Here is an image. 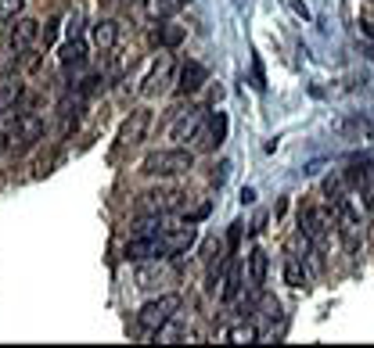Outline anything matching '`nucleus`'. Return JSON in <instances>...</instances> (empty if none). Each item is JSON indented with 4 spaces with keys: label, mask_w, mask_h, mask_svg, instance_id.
<instances>
[{
    "label": "nucleus",
    "mask_w": 374,
    "mask_h": 348,
    "mask_svg": "<svg viewBox=\"0 0 374 348\" xmlns=\"http://www.w3.org/2000/svg\"><path fill=\"white\" fill-rule=\"evenodd\" d=\"M205 79H209V72H205L202 62H184L180 65V76H177V90L180 94H198L205 86Z\"/></svg>",
    "instance_id": "nucleus-9"
},
{
    "label": "nucleus",
    "mask_w": 374,
    "mask_h": 348,
    "mask_svg": "<svg viewBox=\"0 0 374 348\" xmlns=\"http://www.w3.org/2000/svg\"><path fill=\"white\" fill-rule=\"evenodd\" d=\"M331 226H335V212L328 215L324 208H313V205H302V208H299V230H302V234H306L317 248L328 245Z\"/></svg>",
    "instance_id": "nucleus-3"
},
{
    "label": "nucleus",
    "mask_w": 374,
    "mask_h": 348,
    "mask_svg": "<svg viewBox=\"0 0 374 348\" xmlns=\"http://www.w3.org/2000/svg\"><path fill=\"white\" fill-rule=\"evenodd\" d=\"M133 4H137V8H144V4H148V0H133Z\"/></svg>",
    "instance_id": "nucleus-30"
},
{
    "label": "nucleus",
    "mask_w": 374,
    "mask_h": 348,
    "mask_svg": "<svg viewBox=\"0 0 374 348\" xmlns=\"http://www.w3.org/2000/svg\"><path fill=\"white\" fill-rule=\"evenodd\" d=\"M40 43V22L36 18H15L11 26V50L15 54H29Z\"/></svg>",
    "instance_id": "nucleus-7"
},
{
    "label": "nucleus",
    "mask_w": 374,
    "mask_h": 348,
    "mask_svg": "<svg viewBox=\"0 0 374 348\" xmlns=\"http://www.w3.org/2000/svg\"><path fill=\"white\" fill-rule=\"evenodd\" d=\"M198 130H202V111L198 108H187V111L177 115V123L170 126V137L173 140H194Z\"/></svg>",
    "instance_id": "nucleus-10"
},
{
    "label": "nucleus",
    "mask_w": 374,
    "mask_h": 348,
    "mask_svg": "<svg viewBox=\"0 0 374 348\" xmlns=\"http://www.w3.org/2000/svg\"><path fill=\"white\" fill-rule=\"evenodd\" d=\"M238 295H241V266H231L227 276H224V291H220V298H224V302H234Z\"/></svg>",
    "instance_id": "nucleus-18"
},
{
    "label": "nucleus",
    "mask_w": 374,
    "mask_h": 348,
    "mask_svg": "<svg viewBox=\"0 0 374 348\" xmlns=\"http://www.w3.org/2000/svg\"><path fill=\"white\" fill-rule=\"evenodd\" d=\"M241 230H245V223H231V230H227V248H231V255H234L238 245H241Z\"/></svg>",
    "instance_id": "nucleus-23"
},
{
    "label": "nucleus",
    "mask_w": 374,
    "mask_h": 348,
    "mask_svg": "<svg viewBox=\"0 0 374 348\" xmlns=\"http://www.w3.org/2000/svg\"><path fill=\"white\" fill-rule=\"evenodd\" d=\"M367 169H370L367 158H353L349 169H346V180H349L353 187H363V184H367Z\"/></svg>",
    "instance_id": "nucleus-19"
},
{
    "label": "nucleus",
    "mask_w": 374,
    "mask_h": 348,
    "mask_svg": "<svg viewBox=\"0 0 374 348\" xmlns=\"http://www.w3.org/2000/svg\"><path fill=\"white\" fill-rule=\"evenodd\" d=\"M83 57H87V43H83V36L65 40V47H62V65H65V69L83 65Z\"/></svg>",
    "instance_id": "nucleus-16"
},
{
    "label": "nucleus",
    "mask_w": 374,
    "mask_h": 348,
    "mask_svg": "<svg viewBox=\"0 0 374 348\" xmlns=\"http://www.w3.org/2000/svg\"><path fill=\"white\" fill-rule=\"evenodd\" d=\"M266 269H270V259H266V252H263V248H252V252H248V284L255 287V291H263Z\"/></svg>",
    "instance_id": "nucleus-13"
},
{
    "label": "nucleus",
    "mask_w": 374,
    "mask_h": 348,
    "mask_svg": "<svg viewBox=\"0 0 374 348\" xmlns=\"http://www.w3.org/2000/svg\"><path fill=\"white\" fill-rule=\"evenodd\" d=\"M177 309H180V298H177V295H158V298L144 302V309L137 313V323H141L144 334H158V330H163V327L173 320Z\"/></svg>",
    "instance_id": "nucleus-2"
},
{
    "label": "nucleus",
    "mask_w": 374,
    "mask_h": 348,
    "mask_svg": "<svg viewBox=\"0 0 374 348\" xmlns=\"http://www.w3.org/2000/svg\"><path fill=\"white\" fill-rule=\"evenodd\" d=\"M170 76H173V54H158V62H155L151 76L144 79V94H148V97H155L158 90H163V86L170 83Z\"/></svg>",
    "instance_id": "nucleus-11"
},
{
    "label": "nucleus",
    "mask_w": 374,
    "mask_h": 348,
    "mask_svg": "<svg viewBox=\"0 0 374 348\" xmlns=\"http://www.w3.org/2000/svg\"><path fill=\"white\" fill-rule=\"evenodd\" d=\"M241 201H245V205H248V201H255V191H252V187H245V191H241Z\"/></svg>",
    "instance_id": "nucleus-29"
},
{
    "label": "nucleus",
    "mask_w": 374,
    "mask_h": 348,
    "mask_svg": "<svg viewBox=\"0 0 374 348\" xmlns=\"http://www.w3.org/2000/svg\"><path fill=\"white\" fill-rule=\"evenodd\" d=\"M18 94H22V86H18L15 79H0V111H8V108H15Z\"/></svg>",
    "instance_id": "nucleus-20"
},
{
    "label": "nucleus",
    "mask_w": 374,
    "mask_h": 348,
    "mask_svg": "<svg viewBox=\"0 0 374 348\" xmlns=\"http://www.w3.org/2000/svg\"><path fill=\"white\" fill-rule=\"evenodd\" d=\"M148 130H151V111L148 108H137V111H130V119L119 130V144L123 147H137L148 137Z\"/></svg>",
    "instance_id": "nucleus-5"
},
{
    "label": "nucleus",
    "mask_w": 374,
    "mask_h": 348,
    "mask_svg": "<svg viewBox=\"0 0 374 348\" xmlns=\"http://www.w3.org/2000/svg\"><path fill=\"white\" fill-rule=\"evenodd\" d=\"M205 215H209V201H205V205H198L194 212H184V219H187V223H198V219H205Z\"/></svg>",
    "instance_id": "nucleus-27"
},
{
    "label": "nucleus",
    "mask_w": 374,
    "mask_h": 348,
    "mask_svg": "<svg viewBox=\"0 0 374 348\" xmlns=\"http://www.w3.org/2000/svg\"><path fill=\"white\" fill-rule=\"evenodd\" d=\"M227 337H231L234 344H252V341L259 337V330H255L252 323H238V327H234V330H231Z\"/></svg>",
    "instance_id": "nucleus-21"
},
{
    "label": "nucleus",
    "mask_w": 374,
    "mask_h": 348,
    "mask_svg": "<svg viewBox=\"0 0 374 348\" xmlns=\"http://www.w3.org/2000/svg\"><path fill=\"white\" fill-rule=\"evenodd\" d=\"M79 26H83V18H79V11H72V15L65 18V36H69V40H72V36H79V33H83Z\"/></svg>",
    "instance_id": "nucleus-25"
},
{
    "label": "nucleus",
    "mask_w": 374,
    "mask_h": 348,
    "mask_svg": "<svg viewBox=\"0 0 374 348\" xmlns=\"http://www.w3.org/2000/svg\"><path fill=\"white\" fill-rule=\"evenodd\" d=\"M184 26H177V22H166V26H158L155 29V43L158 47H166V50H173V47H180L184 43Z\"/></svg>",
    "instance_id": "nucleus-15"
},
{
    "label": "nucleus",
    "mask_w": 374,
    "mask_h": 348,
    "mask_svg": "<svg viewBox=\"0 0 374 348\" xmlns=\"http://www.w3.org/2000/svg\"><path fill=\"white\" fill-rule=\"evenodd\" d=\"M252 86H255V90L266 86V76H263V62H259V57H252Z\"/></svg>",
    "instance_id": "nucleus-26"
},
{
    "label": "nucleus",
    "mask_w": 374,
    "mask_h": 348,
    "mask_svg": "<svg viewBox=\"0 0 374 348\" xmlns=\"http://www.w3.org/2000/svg\"><path fill=\"white\" fill-rule=\"evenodd\" d=\"M194 241H198L194 223H187V226H166V230H163V259H166V255H180V252H187Z\"/></svg>",
    "instance_id": "nucleus-6"
},
{
    "label": "nucleus",
    "mask_w": 374,
    "mask_h": 348,
    "mask_svg": "<svg viewBox=\"0 0 374 348\" xmlns=\"http://www.w3.org/2000/svg\"><path fill=\"white\" fill-rule=\"evenodd\" d=\"M26 0H0V18H15Z\"/></svg>",
    "instance_id": "nucleus-24"
},
{
    "label": "nucleus",
    "mask_w": 374,
    "mask_h": 348,
    "mask_svg": "<svg viewBox=\"0 0 374 348\" xmlns=\"http://www.w3.org/2000/svg\"><path fill=\"white\" fill-rule=\"evenodd\" d=\"M90 40H94V47H97V50H112V47L119 43V22H112V18H101V22H94Z\"/></svg>",
    "instance_id": "nucleus-12"
},
{
    "label": "nucleus",
    "mask_w": 374,
    "mask_h": 348,
    "mask_svg": "<svg viewBox=\"0 0 374 348\" xmlns=\"http://www.w3.org/2000/svg\"><path fill=\"white\" fill-rule=\"evenodd\" d=\"M285 284H288V287H306V284H309L302 259H295V255H292V259L285 262Z\"/></svg>",
    "instance_id": "nucleus-17"
},
{
    "label": "nucleus",
    "mask_w": 374,
    "mask_h": 348,
    "mask_svg": "<svg viewBox=\"0 0 374 348\" xmlns=\"http://www.w3.org/2000/svg\"><path fill=\"white\" fill-rule=\"evenodd\" d=\"M155 4H158V15L170 18V15H177L184 4H191V0H155Z\"/></svg>",
    "instance_id": "nucleus-22"
},
{
    "label": "nucleus",
    "mask_w": 374,
    "mask_h": 348,
    "mask_svg": "<svg viewBox=\"0 0 374 348\" xmlns=\"http://www.w3.org/2000/svg\"><path fill=\"white\" fill-rule=\"evenodd\" d=\"M40 137H43V119H40V115H33V111H22L18 119H15L11 144L18 140V147H29V144H36Z\"/></svg>",
    "instance_id": "nucleus-8"
},
{
    "label": "nucleus",
    "mask_w": 374,
    "mask_h": 348,
    "mask_svg": "<svg viewBox=\"0 0 374 348\" xmlns=\"http://www.w3.org/2000/svg\"><path fill=\"white\" fill-rule=\"evenodd\" d=\"M224 140H227V115H224V111H216V115L209 119V133H205L202 147H205V151H212V147H220Z\"/></svg>",
    "instance_id": "nucleus-14"
},
{
    "label": "nucleus",
    "mask_w": 374,
    "mask_h": 348,
    "mask_svg": "<svg viewBox=\"0 0 374 348\" xmlns=\"http://www.w3.org/2000/svg\"><path fill=\"white\" fill-rule=\"evenodd\" d=\"M191 165H194V155L191 151H180V147L151 151L144 158V172H148V176H177V172H187Z\"/></svg>",
    "instance_id": "nucleus-1"
},
{
    "label": "nucleus",
    "mask_w": 374,
    "mask_h": 348,
    "mask_svg": "<svg viewBox=\"0 0 374 348\" xmlns=\"http://www.w3.org/2000/svg\"><path fill=\"white\" fill-rule=\"evenodd\" d=\"M184 208V194L180 191H148L137 198V212L141 215H170Z\"/></svg>",
    "instance_id": "nucleus-4"
},
{
    "label": "nucleus",
    "mask_w": 374,
    "mask_h": 348,
    "mask_svg": "<svg viewBox=\"0 0 374 348\" xmlns=\"http://www.w3.org/2000/svg\"><path fill=\"white\" fill-rule=\"evenodd\" d=\"M360 29H363V33L374 40V22H360ZM370 54H374V47H370Z\"/></svg>",
    "instance_id": "nucleus-28"
}]
</instances>
